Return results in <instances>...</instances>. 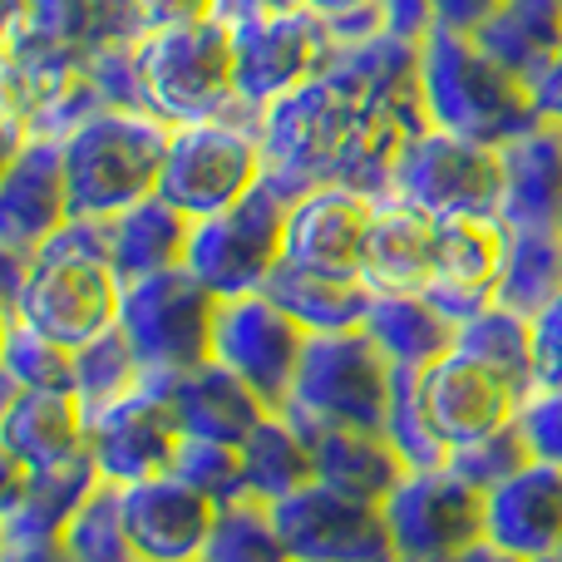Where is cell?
<instances>
[{"label": "cell", "instance_id": "obj_42", "mask_svg": "<svg viewBox=\"0 0 562 562\" xmlns=\"http://www.w3.org/2000/svg\"><path fill=\"white\" fill-rule=\"evenodd\" d=\"M533 459V449H528L524 429H518V419H508V425H498L494 435L474 439V445H459L449 449V469H454L459 479H469L474 488H494L504 484L508 474H518V469Z\"/></svg>", "mask_w": 562, "mask_h": 562}, {"label": "cell", "instance_id": "obj_19", "mask_svg": "<svg viewBox=\"0 0 562 562\" xmlns=\"http://www.w3.org/2000/svg\"><path fill=\"white\" fill-rule=\"evenodd\" d=\"M65 223V144L59 138H25L5 158V178H0V247L35 257Z\"/></svg>", "mask_w": 562, "mask_h": 562}, {"label": "cell", "instance_id": "obj_49", "mask_svg": "<svg viewBox=\"0 0 562 562\" xmlns=\"http://www.w3.org/2000/svg\"><path fill=\"white\" fill-rule=\"evenodd\" d=\"M213 10H217V0H144L148 30L183 25V20H203V15H213Z\"/></svg>", "mask_w": 562, "mask_h": 562}, {"label": "cell", "instance_id": "obj_3", "mask_svg": "<svg viewBox=\"0 0 562 562\" xmlns=\"http://www.w3.org/2000/svg\"><path fill=\"white\" fill-rule=\"evenodd\" d=\"M419 89L435 128L504 148L538 124L533 89L504 69L469 30L429 25L419 35Z\"/></svg>", "mask_w": 562, "mask_h": 562}, {"label": "cell", "instance_id": "obj_18", "mask_svg": "<svg viewBox=\"0 0 562 562\" xmlns=\"http://www.w3.org/2000/svg\"><path fill=\"white\" fill-rule=\"evenodd\" d=\"M124 488V528L138 562H203L217 504L178 474H154Z\"/></svg>", "mask_w": 562, "mask_h": 562}, {"label": "cell", "instance_id": "obj_34", "mask_svg": "<svg viewBox=\"0 0 562 562\" xmlns=\"http://www.w3.org/2000/svg\"><path fill=\"white\" fill-rule=\"evenodd\" d=\"M243 454V474H247V494L262 498V504H277V498L296 494L316 479V459H311V439L301 435V425L291 415H272L252 429V435L237 445Z\"/></svg>", "mask_w": 562, "mask_h": 562}, {"label": "cell", "instance_id": "obj_40", "mask_svg": "<svg viewBox=\"0 0 562 562\" xmlns=\"http://www.w3.org/2000/svg\"><path fill=\"white\" fill-rule=\"evenodd\" d=\"M385 439L395 445V454L405 459V469H439L449 464V445L439 439L435 419L419 395V370L395 366V385H390V409H385Z\"/></svg>", "mask_w": 562, "mask_h": 562}, {"label": "cell", "instance_id": "obj_22", "mask_svg": "<svg viewBox=\"0 0 562 562\" xmlns=\"http://www.w3.org/2000/svg\"><path fill=\"white\" fill-rule=\"evenodd\" d=\"M158 390L168 395L183 435L217 439V445H243V439L272 415V409L257 400V390L243 385V375H233L223 360H203V366L164 380Z\"/></svg>", "mask_w": 562, "mask_h": 562}, {"label": "cell", "instance_id": "obj_29", "mask_svg": "<svg viewBox=\"0 0 562 562\" xmlns=\"http://www.w3.org/2000/svg\"><path fill=\"white\" fill-rule=\"evenodd\" d=\"M188 243H193V217L168 203L164 193L109 217V262H114L119 281L173 272L188 262Z\"/></svg>", "mask_w": 562, "mask_h": 562}, {"label": "cell", "instance_id": "obj_7", "mask_svg": "<svg viewBox=\"0 0 562 562\" xmlns=\"http://www.w3.org/2000/svg\"><path fill=\"white\" fill-rule=\"evenodd\" d=\"M390 385H395V366L366 336V326L311 330L306 350H301L296 385H291L281 415H291L296 425L385 429Z\"/></svg>", "mask_w": 562, "mask_h": 562}, {"label": "cell", "instance_id": "obj_44", "mask_svg": "<svg viewBox=\"0 0 562 562\" xmlns=\"http://www.w3.org/2000/svg\"><path fill=\"white\" fill-rule=\"evenodd\" d=\"M514 419H518V429H524L533 459H548V464L562 469V390L538 385L533 395H524Z\"/></svg>", "mask_w": 562, "mask_h": 562}, {"label": "cell", "instance_id": "obj_35", "mask_svg": "<svg viewBox=\"0 0 562 562\" xmlns=\"http://www.w3.org/2000/svg\"><path fill=\"white\" fill-rule=\"evenodd\" d=\"M459 350H469L474 360H484L498 380L518 395H533L538 390V360H533V316L524 311H508V306H484L479 316H469L454 336Z\"/></svg>", "mask_w": 562, "mask_h": 562}, {"label": "cell", "instance_id": "obj_52", "mask_svg": "<svg viewBox=\"0 0 562 562\" xmlns=\"http://www.w3.org/2000/svg\"><path fill=\"white\" fill-rule=\"evenodd\" d=\"M449 562H518V558H514V553H504L498 543H488V538H479L474 548H464V553L449 558Z\"/></svg>", "mask_w": 562, "mask_h": 562}, {"label": "cell", "instance_id": "obj_31", "mask_svg": "<svg viewBox=\"0 0 562 562\" xmlns=\"http://www.w3.org/2000/svg\"><path fill=\"white\" fill-rule=\"evenodd\" d=\"M474 40L533 89L562 49V0H504Z\"/></svg>", "mask_w": 562, "mask_h": 562}, {"label": "cell", "instance_id": "obj_46", "mask_svg": "<svg viewBox=\"0 0 562 562\" xmlns=\"http://www.w3.org/2000/svg\"><path fill=\"white\" fill-rule=\"evenodd\" d=\"M533 360H538V385L562 390V291L533 316Z\"/></svg>", "mask_w": 562, "mask_h": 562}, {"label": "cell", "instance_id": "obj_28", "mask_svg": "<svg viewBox=\"0 0 562 562\" xmlns=\"http://www.w3.org/2000/svg\"><path fill=\"white\" fill-rule=\"evenodd\" d=\"M99 484H104V474H99L89 449L55 469H35L25 494L0 514V543H59L69 518L85 508V498L94 494Z\"/></svg>", "mask_w": 562, "mask_h": 562}, {"label": "cell", "instance_id": "obj_41", "mask_svg": "<svg viewBox=\"0 0 562 562\" xmlns=\"http://www.w3.org/2000/svg\"><path fill=\"white\" fill-rule=\"evenodd\" d=\"M168 474H178L183 484H193L198 494H207L217 508L237 504V498H252L247 494V474H243V454H237V445H217V439L183 435V445H178Z\"/></svg>", "mask_w": 562, "mask_h": 562}, {"label": "cell", "instance_id": "obj_36", "mask_svg": "<svg viewBox=\"0 0 562 562\" xmlns=\"http://www.w3.org/2000/svg\"><path fill=\"white\" fill-rule=\"evenodd\" d=\"M0 370H5V390H69L75 395V350L20 316H5Z\"/></svg>", "mask_w": 562, "mask_h": 562}, {"label": "cell", "instance_id": "obj_8", "mask_svg": "<svg viewBox=\"0 0 562 562\" xmlns=\"http://www.w3.org/2000/svg\"><path fill=\"white\" fill-rule=\"evenodd\" d=\"M262 119L227 114L203 124H178L168 138L158 193L188 217H213L223 207L243 203L252 188H262Z\"/></svg>", "mask_w": 562, "mask_h": 562}, {"label": "cell", "instance_id": "obj_25", "mask_svg": "<svg viewBox=\"0 0 562 562\" xmlns=\"http://www.w3.org/2000/svg\"><path fill=\"white\" fill-rule=\"evenodd\" d=\"M498 227H562V124L538 119L504 148Z\"/></svg>", "mask_w": 562, "mask_h": 562}, {"label": "cell", "instance_id": "obj_10", "mask_svg": "<svg viewBox=\"0 0 562 562\" xmlns=\"http://www.w3.org/2000/svg\"><path fill=\"white\" fill-rule=\"evenodd\" d=\"M281 257H286V198H277L262 183L223 213L193 217V243H188L183 267L217 296H243L272 281Z\"/></svg>", "mask_w": 562, "mask_h": 562}, {"label": "cell", "instance_id": "obj_27", "mask_svg": "<svg viewBox=\"0 0 562 562\" xmlns=\"http://www.w3.org/2000/svg\"><path fill=\"white\" fill-rule=\"evenodd\" d=\"M311 439V459H316V479L340 494L385 504L395 484L409 474L405 459L385 439V429H356V425H301Z\"/></svg>", "mask_w": 562, "mask_h": 562}, {"label": "cell", "instance_id": "obj_12", "mask_svg": "<svg viewBox=\"0 0 562 562\" xmlns=\"http://www.w3.org/2000/svg\"><path fill=\"white\" fill-rule=\"evenodd\" d=\"M144 35V0H5V55L85 69L99 49Z\"/></svg>", "mask_w": 562, "mask_h": 562}, {"label": "cell", "instance_id": "obj_20", "mask_svg": "<svg viewBox=\"0 0 562 562\" xmlns=\"http://www.w3.org/2000/svg\"><path fill=\"white\" fill-rule=\"evenodd\" d=\"M419 395H425V409L435 419L439 439L449 449L474 445V439L494 435L498 425L518 415V395L469 350H445L435 366L419 370Z\"/></svg>", "mask_w": 562, "mask_h": 562}, {"label": "cell", "instance_id": "obj_51", "mask_svg": "<svg viewBox=\"0 0 562 562\" xmlns=\"http://www.w3.org/2000/svg\"><path fill=\"white\" fill-rule=\"evenodd\" d=\"M0 562H75L59 543H0Z\"/></svg>", "mask_w": 562, "mask_h": 562}, {"label": "cell", "instance_id": "obj_14", "mask_svg": "<svg viewBox=\"0 0 562 562\" xmlns=\"http://www.w3.org/2000/svg\"><path fill=\"white\" fill-rule=\"evenodd\" d=\"M306 340L311 330L286 316L267 291H243V296H223L217 306L213 360L243 375V385H252L267 409H286Z\"/></svg>", "mask_w": 562, "mask_h": 562}, {"label": "cell", "instance_id": "obj_32", "mask_svg": "<svg viewBox=\"0 0 562 562\" xmlns=\"http://www.w3.org/2000/svg\"><path fill=\"white\" fill-rule=\"evenodd\" d=\"M262 291L286 316H296L306 330H350V326H360L370 311L366 277L311 272V267H296V262H286V257H281V267Z\"/></svg>", "mask_w": 562, "mask_h": 562}, {"label": "cell", "instance_id": "obj_23", "mask_svg": "<svg viewBox=\"0 0 562 562\" xmlns=\"http://www.w3.org/2000/svg\"><path fill=\"white\" fill-rule=\"evenodd\" d=\"M0 449L30 469H55L89 449V415L69 390H5Z\"/></svg>", "mask_w": 562, "mask_h": 562}, {"label": "cell", "instance_id": "obj_21", "mask_svg": "<svg viewBox=\"0 0 562 562\" xmlns=\"http://www.w3.org/2000/svg\"><path fill=\"white\" fill-rule=\"evenodd\" d=\"M484 538L518 562H538L562 548V469L528 459L518 474L484 494Z\"/></svg>", "mask_w": 562, "mask_h": 562}, {"label": "cell", "instance_id": "obj_11", "mask_svg": "<svg viewBox=\"0 0 562 562\" xmlns=\"http://www.w3.org/2000/svg\"><path fill=\"white\" fill-rule=\"evenodd\" d=\"M340 35L316 10H262V15L233 20L237 55V104L262 119L277 99L306 85L330 55Z\"/></svg>", "mask_w": 562, "mask_h": 562}, {"label": "cell", "instance_id": "obj_33", "mask_svg": "<svg viewBox=\"0 0 562 562\" xmlns=\"http://www.w3.org/2000/svg\"><path fill=\"white\" fill-rule=\"evenodd\" d=\"M498 286L494 301L508 311L538 316L562 291V233L558 227H498Z\"/></svg>", "mask_w": 562, "mask_h": 562}, {"label": "cell", "instance_id": "obj_1", "mask_svg": "<svg viewBox=\"0 0 562 562\" xmlns=\"http://www.w3.org/2000/svg\"><path fill=\"white\" fill-rule=\"evenodd\" d=\"M419 128H429L419 40L395 30L340 40L306 85L262 114V183L286 203L321 183L385 198L400 148Z\"/></svg>", "mask_w": 562, "mask_h": 562}, {"label": "cell", "instance_id": "obj_15", "mask_svg": "<svg viewBox=\"0 0 562 562\" xmlns=\"http://www.w3.org/2000/svg\"><path fill=\"white\" fill-rule=\"evenodd\" d=\"M272 518L291 562H395L385 504L340 494L321 479L277 498Z\"/></svg>", "mask_w": 562, "mask_h": 562}, {"label": "cell", "instance_id": "obj_47", "mask_svg": "<svg viewBox=\"0 0 562 562\" xmlns=\"http://www.w3.org/2000/svg\"><path fill=\"white\" fill-rule=\"evenodd\" d=\"M380 15H385V30L419 40L435 25V0H380Z\"/></svg>", "mask_w": 562, "mask_h": 562}, {"label": "cell", "instance_id": "obj_13", "mask_svg": "<svg viewBox=\"0 0 562 562\" xmlns=\"http://www.w3.org/2000/svg\"><path fill=\"white\" fill-rule=\"evenodd\" d=\"M395 562H449L484 538V488L449 464L409 469L385 498Z\"/></svg>", "mask_w": 562, "mask_h": 562}, {"label": "cell", "instance_id": "obj_45", "mask_svg": "<svg viewBox=\"0 0 562 562\" xmlns=\"http://www.w3.org/2000/svg\"><path fill=\"white\" fill-rule=\"evenodd\" d=\"M262 10H316L326 20H340V15H360V10H380V0H217L213 15L233 25L243 15H262Z\"/></svg>", "mask_w": 562, "mask_h": 562}, {"label": "cell", "instance_id": "obj_37", "mask_svg": "<svg viewBox=\"0 0 562 562\" xmlns=\"http://www.w3.org/2000/svg\"><path fill=\"white\" fill-rule=\"evenodd\" d=\"M144 385V366H138L134 346L119 326H109L104 336H94L89 346L75 350V395L85 405V415L124 400L128 390Z\"/></svg>", "mask_w": 562, "mask_h": 562}, {"label": "cell", "instance_id": "obj_2", "mask_svg": "<svg viewBox=\"0 0 562 562\" xmlns=\"http://www.w3.org/2000/svg\"><path fill=\"white\" fill-rule=\"evenodd\" d=\"M119 281L109 262V223L104 217H69L35 257L25 286L5 306V316L30 321L35 330L55 336L59 346L79 350L109 326H119Z\"/></svg>", "mask_w": 562, "mask_h": 562}, {"label": "cell", "instance_id": "obj_9", "mask_svg": "<svg viewBox=\"0 0 562 562\" xmlns=\"http://www.w3.org/2000/svg\"><path fill=\"white\" fill-rule=\"evenodd\" d=\"M425 207L429 217H464V223H498L504 198V154L479 138H459L449 128H419L395 158L390 193Z\"/></svg>", "mask_w": 562, "mask_h": 562}, {"label": "cell", "instance_id": "obj_17", "mask_svg": "<svg viewBox=\"0 0 562 562\" xmlns=\"http://www.w3.org/2000/svg\"><path fill=\"white\" fill-rule=\"evenodd\" d=\"M375 198L346 183H321L286 203V262L330 277L366 272Z\"/></svg>", "mask_w": 562, "mask_h": 562}, {"label": "cell", "instance_id": "obj_38", "mask_svg": "<svg viewBox=\"0 0 562 562\" xmlns=\"http://www.w3.org/2000/svg\"><path fill=\"white\" fill-rule=\"evenodd\" d=\"M59 548L75 562H138L124 528V488L104 479L85 498V508L69 518V528L59 533Z\"/></svg>", "mask_w": 562, "mask_h": 562}, {"label": "cell", "instance_id": "obj_53", "mask_svg": "<svg viewBox=\"0 0 562 562\" xmlns=\"http://www.w3.org/2000/svg\"><path fill=\"white\" fill-rule=\"evenodd\" d=\"M558 233H562V227H558Z\"/></svg>", "mask_w": 562, "mask_h": 562}, {"label": "cell", "instance_id": "obj_50", "mask_svg": "<svg viewBox=\"0 0 562 562\" xmlns=\"http://www.w3.org/2000/svg\"><path fill=\"white\" fill-rule=\"evenodd\" d=\"M533 104H538V119H553V124H562V49H558L553 69H548V75L533 85Z\"/></svg>", "mask_w": 562, "mask_h": 562}, {"label": "cell", "instance_id": "obj_30", "mask_svg": "<svg viewBox=\"0 0 562 562\" xmlns=\"http://www.w3.org/2000/svg\"><path fill=\"white\" fill-rule=\"evenodd\" d=\"M360 326L390 356V366H405V370L435 366L445 350H454V336H459V326L425 291H370V311Z\"/></svg>", "mask_w": 562, "mask_h": 562}, {"label": "cell", "instance_id": "obj_39", "mask_svg": "<svg viewBox=\"0 0 562 562\" xmlns=\"http://www.w3.org/2000/svg\"><path fill=\"white\" fill-rule=\"evenodd\" d=\"M203 562H291L286 543H281V533H277L272 504H262V498H237V504L217 508V524L203 548Z\"/></svg>", "mask_w": 562, "mask_h": 562}, {"label": "cell", "instance_id": "obj_48", "mask_svg": "<svg viewBox=\"0 0 562 562\" xmlns=\"http://www.w3.org/2000/svg\"><path fill=\"white\" fill-rule=\"evenodd\" d=\"M504 0H435V25H449V30H469L474 35Z\"/></svg>", "mask_w": 562, "mask_h": 562}, {"label": "cell", "instance_id": "obj_4", "mask_svg": "<svg viewBox=\"0 0 562 562\" xmlns=\"http://www.w3.org/2000/svg\"><path fill=\"white\" fill-rule=\"evenodd\" d=\"M173 124L144 109H104L65 138L69 217H119L158 193Z\"/></svg>", "mask_w": 562, "mask_h": 562}, {"label": "cell", "instance_id": "obj_43", "mask_svg": "<svg viewBox=\"0 0 562 562\" xmlns=\"http://www.w3.org/2000/svg\"><path fill=\"white\" fill-rule=\"evenodd\" d=\"M85 75L99 85V94L109 99V109H144V114H154L148 85H144V65H138V45L99 49V55L85 65Z\"/></svg>", "mask_w": 562, "mask_h": 562}, {"label": "cell", "instance_id": "obj_6", "mask_svg": "<svg viewBox=\"0 0 562 562\" xmlns=\"http://www.w3.org/2000/svg\"><path fill=\"white\" fill-rule=\"evenodd\" d=\"M217 306H223V296L213 286H203L188 267L124 281L119 330L134 346L148 385H164V380L213 360Z\"/></svg>", "mask_w": 562, "mask_h": 562}, {"label": "cell", "instance_id": "obj_5", "mask_svg": "<svg viewBox=\"0 0 562 562\" xmlns=\"http://www.w3.org/2000/svg\"><path fill=\"white\" fill-rule=\"evenodd\" d=\"M148 104L164 124H203V119L247 114L237 104V55L233 25L217 15L183 20V25L148 30L138 40ZM257 119V114H247Z\"/></svg>", "mask_w": 562, "mask_h": 562}, {"label": "cell", "instance_id": "obj_24", "mask_svg": "<svg viewBox=\"0 0 562 562\" xmlns=\"http://www.w3.org/2000/svg\"><path fill=\"white\" fill-rule=\"evenodd\" d=\"M439 227L425 207L405 198H375V223L366 247V286L370 291H425L439 267Z\"/></svg>", "mask_w": 562, "mask_h": 562}, {"label": "cell", "instance_id": "obj_26", "mask_svg": "<svg viewBox=\"0 0 562 562\" xmlns=\"http://www.w3.org/2000/svg\"><path fill=\"white\" fill-rule=\"evenodd\" d=\"M498 252H504L498 223H464V217L445 223L439 227V267H435V281L425 286V296L454 326H464L469 316L494 306Z\"/></svg>", "mask_w": 562, "mask_h": 562}, {"label": "cell", "instance_id": "obj_16", "mask_svg": "<svg viewBox=\"0 0 562 562\" xmlns=\"http://www.w3.org/2000/svg\"><path fill=\"white\" fill-rule=\"evenodd\" d=\"M178 445H183V429H178L173 405L148 380L89 415V454L109 484H138V479L168 474Z\"/></svg>", "mask_w": 562, "mask_h": 562}]
</instances>
